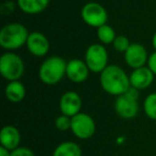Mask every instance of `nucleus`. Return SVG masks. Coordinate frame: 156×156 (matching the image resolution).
Segmentation results:
<instances>
[{
    "mask_svg": "<svg viewBox=\"0 0 156 156\" xmlns=\"http://www.w3.org/2000/svg\"><path fill=\"white\" fill-rule=\"evenodd\" d=\"M52 156H83V151L76 142L64 141L57 145Z\"/></svg>",
    "mask_w": 156,
    "mask_h": 156,
    "instance_id": "obj_17",
    "label": "nucleus"
},
{
    "mask_svg": "<svg viewBox=\"0 0 156 156\" xmlns=\"http://www.w3.org/2000/svg\"><path fill=\"white\" fill-rule=\"evenodd\" d=\"M152 45H153V47L156 49V33L153 35V39H152Z\"/></svg>",
    "mask_w": 156,
    "mask_h": 156,
    "instance_id": "obj_25",
    "label": "nucleus"
},
{
    "mask_svg": "<svg viewBox=\"0 0 156 156\" xmlns=\"http://www.w3.org/2000/svg\"><path fill=\"white\" fill-rule=\"evenodd\" d=\"M30 54L37 57H43L49 50V42L47 37L41 32H31L29 33L28 40L26 43Z\"/></svg>",
    "mask_w": 156,
    "mask_h": 156,
    "instance_id": "obj_11",
    "label": "nucleus"
},
{
    "mask_svg": "<svg viewBox=\"0 0 156 156\" xmlns=\"http://www.w3.org/2000/svg\"><path fill=\"white\" fill-rule=\"evenodd\" d=\"M124 58L126 64L134 69L144 66L149 60L145 48L138 43L130 44L128 49L124 52Z\"/></svg>",
    "mask_w": 156,
    "mask_h": 156,
    "instance_id": "obj_9",
    "label": "nucleus"
},
{
    "mask_svg": "<svg viewBox=\"0 0 156 156\" xmlns=\"http://www.w3.org/2000/svg\"><path fill=\"white\" fill-rule=\"evenodd\" d=\"M138 90L130 87L122 95L118 96L115 103V110L120 118L125 120L134 119L139 110L138 107Z\"/></svg>",
    "mask_w": 156,
    "mask_h": 156,
    "instance_id": "obj_4",
    "label": "nucleus"
},
{
    "mask_svg": "<svg viewBox=\"0 0 156 156\" xmlns=\"http://www.w3.org/2000/svg\"><path fill=\"white\" fill-rule=\"evenodd\" d=\"M100 83L105 92L117 96L124 94L132 87L129 76H127L123 69L115 64L108 65L101 73Z\"/></svg>",
    "mask_w": 156,
    "mask_h": 156,
    "instance_id": "obj_1",
    "label": "nucleus"
},
{
    "mask_svg": "<svg viewBox=\"0 0 156 156\" xmlns=\"http://www.w3.org/2000/svg\"><path fill=\"white\" fill-rule=\"evenodd\" d=\"M147 66H149V69L153 72L154 75H156V51H154L153 54L149 57Z\"/></svg>",
    "mask_w": 156,
    "mask_h": 156,
    "instance_id": "obj_23",
    "label": "nucleus"
},
{
    "mask_svg": "<svg viewBox=\"0 0 156 156\" xmlns=\"http://www.w3.org/2000/svg\"><path fill=\"white\" fill-rule=\"evenodd\" d=\"M11 156H35L33 151L26 147H18L11 152Z\"/></svg>",
    "mask_w": 156,
    "mask_h": 156,
    "instance_id": "obj_22",
    "label": "nucleus"
},
{
    "mask_svg": "<svg viewBox=\"0 0 156 156\" xmlns=\"http://www.w3.org/2000/svg\"><path fill=\"white\" fill-rule=\"evenodd\" d=\"M98 37L101 43L103 44H110L113 43L115 40V32L110 26L103 25L100 28H98Z\"/></svg>",
    "mask_w": 156,
    "mask_h": 156,
    "instance_id": "obj_18",
    "label": "nucleus"
},
{
    "mask_svg": "<svg viewBox=\"0 0 156 156\" xmlns=\"http://www.w3.org/2000/svg\"><path fill=\"white\" fill-rule=\"evenodd\" d=\"M25 72V64L20 56L14 52H5L0 58V73L9 81L18 80Z\"/></svg>",
    "mask_w": 156,
    "mask_h": 156,
    "instance_id": "obj_5",
    "label": "nucleus"
},
{
    "mask_svg": "<svg viewBox=\"0 0 156 156\" xmlns=\"http://www.w3.org/2000/svg\"><path fill=\"white\" fill-rule=\"evenodd\" d=\"M130 86L137 90L149 88L154 80V74L149 66H142L133 71L129 76Z\"/></svg>",
    "mask_w": 156,
    "mask_h": 156,
    "instance_id": "obj_13",
    "label": "nucleus"
},
{
    "mask_svg": "<svg viewBox=\"0 0 156 156\" xmlns=\"http://www.w3.org/2000/svg\"><path fill=\"white\" fill-rule=\"evenodd\" d=\"M20 133L15 126L5 125L0 132V144L9 151H14L20 147Z\"/></svg>",
    "mask_w": 156,
    "mask_h": 156,
    "instance_id": "obj_14",
    "label": "nucleus"
},
{
    "mask_svg": "<svg viewBox=\"0 0 156 156\" xmlns=\"http://www.w3.org/2000/svg\"><path fill=\"white\" fill-rule=\"evenodd\" d=\"M155 124H156V120H155Z\"/></svg>",
    "mask_w": 156,
    "mask_h": 156,
    "instance_id": "obj_26",
    "label": "nucleus"
},
{
    "mask_svg": "<svg viewBox=\"0 0 156 156\" xmlns=\"http://www.w3.org/2000/svg\"><path fill=\"white\" fill-rule=\"evenodd\" d=\"M71 124H72V118L64 115H59L56 119V122H55V125H56L57 129L61 130V132H66V130L71 129Z\"/></svg>",
    "mask_w": 156,
    "mask_h": 156,
    "instance_id": "obj_21",
    "label": "nucleus"
},
{
    "mask_svg": "<svg viewBox=\"0 0 156 156\" xmlns=\"http://www.w3.org/2000/svg\"><path fill=\"white\" fill-rule=\"evenodd\" d=\"M0 156H11V151L0 145Z\"/></svg>",
    "mask_w": 156,
    "mask_h": 156,
    "instance_id": "obj_24",
    "label": "nucleus"
},
{
    "mask_svg": "<svg viewBox=\"0 0 156 156\" xmlns=\"http://www.w3.org/2000/svg\"><path fill=\"white\" fill-rule=\"evenodd\" d=\"M5 98L12 103H20L25 98L26 95V88L20 81H10L9 85L5 87Z\"/></svg>",
    "mask_w": 156,
    "mask_h": 156,
    "instance_id": "obj_15",
    "label": "nucleus"
},
{
    "mask_svg": "<svg viewBox=\"0 0 156 156\" xmlns=\"http://www.w3.org/2000/svg\"><path fill=\"white\" fill-rule=\"evenodd\" d=\"M28 37V30L24 25L11 23L5 25L0 31V45L5 49H17L27 43Z\"/></svg>",
    "mask_w": 156,
    "mask_h": 156,
    "instance_id": "obj_2",
    "label": "nucleus"
},
{
    "mask_svg": "<svg viewBox=\"0 0 156 156\" xmlns=\"http://www.w3.org/2000/svg\"><path fill=\"white\" fill-rule=\"evenodd\" d=\"M85 62L89 69L94 73H102L108 65V54L102 44H92L85 55Z\"/></svg>",
    "mask_w": 156,
    "mask_h": 156,
    "instance_id": "obj_6",
    "label": "nucleus"
},
{
    "mask_svg": "<svg viewBox=\"0 0 156 156\" xmlns=\"http://www.w3.org/2000/svg\"><path fill=\"white\" fill-rule=\"evenodd\" d=\"M89 67L85 61L79 59H72L67 62L66 65V76L73 83H83L88 78Z\"/></svg>",
    "mask_w": 156,
    "mask_h": 156,
    "instance_id": "obj_12",
    "label": "nucleus"
},
{
    "mask_svg": "<svg viewBox=\"0 0 156 156\" xmlns=\"http://www.w3.org/2000/svg\"><path fill=\"white\" fill-rule=\"evenodd\" d=\"M67 62L61 57H49L41 64L39 77L46 85H56L66 75Z\"/></svg>",
    "mask_w": 156,
    "mask_h": 156,
    "instance_id": "obj_3",
    "label": "nucleus"
},
{
    "mask_svg": "<svg viewBox=\"0 0 156 156\" xmlns=\"http://www.w3.org/2000/svg\"><path fill=\"white\" fill-rule=\"evenodd\" d=\"M17 5L25 13L37 14L48 7L49 0H17Z\"/></svg>",
    "mask_w": 156,
    "mask_h": 156,
    "instance_id": "obj_16",
    "label": "nucleus"
},
{
    "mask_svg": "<svg viewBox=\"0 0 156 156\" xmlns=\"http://www.w3.org/2000/svg\"><path fill=\"white\" fill-rule=\"evenodd\" d=\"M95 122L91 115L79 112L72 118L71 130L78 139L86 140L91 138L95 133Z\"/></svg>",
    "mask_w": 156,
    "mask_h": 156,
    "instance_id": "obj_7",
    "label": "nucleus"
},
{
    "mask_svg": "<svg viewBox=\"0 0 156 156\" xmlns=\"http://www.w3.org/2000/svg\"><path fill=\"white\" fill-rule=\"evenodd\" d=\"M112 44H113L115 49L119 52H125L126 50L128 49V47L130 46L128 37H124V35H119V37H117Z\"/></svg>",
    "mask_w": 156,
    "mask_h": 156,
    "instance_id": "obj_20",
    "label": "nucleus"
},
{
    "mask_svg": "<svg viewBox=\"0 0 156 156\" xmlns=\"http://www.w3.org/2000/svg\"><path fill=\"white\" fill-rule=\"evenodd\" d=\"M81 18L90 27L100 28L103 25H106L108 14L102 5L98 2H89L81 9Z\"/></svg>",
    "mask_w": 156,
    "mask_h": 156,
    "instance_id": "obj_8",
    "label": "nucleus"
},
{
    "mask_svg": "<svg viewBox=\"0 0 156 156\" xmlns=\"http://www.w3.org/2000/svg\"><path fill=\"white\" fill-rule=\"evenodd\" d=\"M143 109L150 119L156 120V93H152L147 96L143 103Z\"/></svg>",
    "mask_w": 156,
    "mask_h": 156,
    "instance_id": "obj_19",
    "label": "nucleus"
},
{
    "mask_svg": "<svg viewBox=\"0 0 156 156\" xmlns=\"http://www.w3.org/2000/svg\"><path fill=\"white\" fill-rule=\"evenodd\" d=\"M59 107L62 112V115H67L69 118H73L77 113L80 112L81 108V98L78 95V93L74 91L65 92L60 98Z\"/></svg>",
    "mask_w": 156,
    "mask_h": 156,
    "instance_id": "obj_10",
    "label": "nucleus"
}]
</instances>
